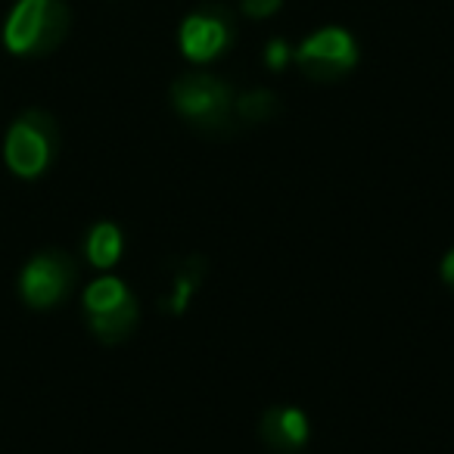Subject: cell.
<instances>
[{"instance_id":"cell-1","label":"cell","mask_w":454,"mask_h":454,"mask_svg":"<svg viewBox=\"0 0 454 454\" xmlns=\"http://www.w3.org/2000/svg\"><path fill=\"white\" fill-rule=\"evenodd\" d=\"M69 32V10L63 0H20L4 26V44L20 57H38L59 47Z\"/></svg>"},{"instance_id":"cell-2","label":"cell","mask_w":454,"mask_h":454,"mask_svg":"<svg viewBox=\"0 0 454 454\" xmlns=\"http://www.w3.org/2000/svg\"><path fill=\"white\" fill-rule=\"evenodd\" d=\"M177 115L202 134H227L234 125V94L221 78L206 72H190L171 88Z\"/></svg>"},{"instance_id":"cell-3","label":"cell","mask_w":454,"mask_h":454,"mask_svg":"<svg viewBox=\"0 0 454 454\" xmlns=\"http://www.w3.org/2000/svg\"><path fill=\"white\" fill-rule=\"evenodd\" d=\"M88 324L103 342H121L137 327V302L119 278H100L84 290Z\"/></svg>"},{"instance_id":"cell-4","label":"cell","mask_w":454,"mask_h":454,"mask_svg":"<svg viewBox=\"0 0 454 454\" xmlns=\"http://www.w3.org/2000/svg\"><path fill=\"white\" fill-rule=\"evenodd\" d=\"M296 66L315 82H336L348 75L358 63V44L346 28H321L311 38H305L293 53Z\"/></svg>"},{"instance_id":"cell-5","label":"cell","mask_w":454,"mask_h":454,"mask_svg":"<svg viewBox=\"0 0 454 454\" xmlns=\"http://www.w3.org/2000/svg\"><path fill=\"white\" fill-rule=\"evenodd\" d=\"M53 146H57V128H53L51 115L26 113L10 128L4 156L20 177H38L51 165Z\"/></svg>"},{"instance_id":"cell-6","label":"cell","mask_w":454,"mask_h":454,"mask_svg":"<svg viewBox=\"0 0 454 454\" xmlns=\"http://www.w3.org/2000/svg\"><path fill=\"white\" fill-rule=\"evenodd\" d=\"M75 284V265L63 253L35 255L22 271V296L32 309H51Z\"/></svg>"},{"instance_id":"cell-7","label":"cell","mask_w":454,"mask_h":454,"mask_svg":"<svg viewBox=\"0 0 454 454\" xmlns=\"http://www.w3.org/2000/svg\"><path fill=\"white\" fill-rule=\"evenodd\" d=\"M181 53L190 59V63H208V59L221 57V53L231 47L234 41V26L227 20L221 10L206 7L190 13L187 20L181 22Z\"/></svg>"},{"instance_id":"cell-8","label":"cell","mask_w":454,"mask_h":454,"mask_svg":"<svg viewBox=\"0 0 454 454\" xmlns=\"http://www.w3.org/2000/svg\"><path fill=\"white\" fill-rule=\"evenodd\" d=\"M259 435L274 454H296L309 442V417L290 404H278L262 414Z\"/></svg>"},{"instance_id":"cell-9","label":"cell","mask_w":454,"mask_h":454,"mask_svg":"<svg viewBox=\"0 0 454 454\" xmlns=\"http://www.w3.org/2000/svg\"><path fill=\"white\" fill-rule=\"evenodd\" d=\"M206 278V262L200 255H190V259L171 262V284H168V309L175 315H181L187 309L190 296L196 293L200 280Z\"/></svg>"},{"instance_id":"cell-10","label":"cell","mask_w":454,"mask_h":454,"mask_svg":"<svg viewBox=\"0 0 454 454\" xmlns=\"http://www.w3.org/2000/svg\"><path fill=\"white\" fill-rule=\"evenodd\" d=\"M84 253H88L90 265L97 268H113L121 255V231L109 221L97 224L88 234V243H84Z\"/></svg>"},{"instance_id":"cell-11","label":"cell","mask_w":454,"mask_h":454,"mask_svg":"<svg viewBox=\"0 0 454 454\" xmlns=\"http://www.w3.org/2000/svg\"><path fill=\"white\" fill-rule=\"evenodd\" d=\"M234 113L240 115L243 121H268L274 113H278V97L271 90H249L240 100L234 103Z\"/></svg>"},{"instance_id":"cell-12","label":"cell","mask_w":454,"mask_h":454,"mask_svg":"<svg viewBox=\"0 0 454 454\" xmlns=\"http://www.w3.org/2000/svg\"><path fill=\"white\" fill-rule=\"evenodd\" d=\"M284 7V0H240V10L253 20H268Z\"/></svg>"},{"instance_id":"cell-13","label":"cell","mask_w":454,"mask_h":454,"mask_svg":"<svg viewBox=\"0 0 454 454\" xmlns=\"http://www.w3.org/2000/svg\"><path fill=\"white\" fill-rule=\"evenodd\" d=\"M265 59H268V66H271L274 72L278 69H284L286 63H290V47L284 44V41H271V44H268V51H265Z\"/></svg>"},{"instance_id":"cell-14","label":"cell","mask_w":454,"mask_h":454,"mask_svg":"<svg viewBox=\"0 0 454 454\" xmlns=\"http://www.w3.org/2000/svg\"><path fill=\"white\" fill-rule=\"evenodd\" d=\"M442 280L454 290V249L445 255V262H442Z\"/></svg>"}]
</instances>
